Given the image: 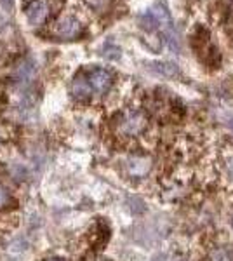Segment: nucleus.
I'll return each mask as SVG.
<instances>
[{"label": "nucleus", "mask_w": 233, "mask_h": 261, "mask_svg": "<svg viewBox=\"0 0 233 261\" xmlns=\"http://www.w3.org/2000/svg\"><path fill=\"white\" fill-rule=\"evenodd\" d=\"M53 33L61 40H73L82 35V24L79 19L71 18V16H65V18L58 19L53 27Z\"/></svg>", "instance_id": "obj_2"}, {"label": "nucleus", "mask_w": 233, "mask_h": 261, "mask_svg": "<svg viewBox=\"0 0 233 261\" xmlns=\"http://www.w3.org/2000/svg\"><path fill=\"white\" fill-rule=\"evenodd\" d=\"M24 14H27V19L32 27H40L49 16L47 2L45 0H32L24 9Z\"/></svg>", "instance_id": "obj_5"}, {"label": "nucleus", "mask_w": 233, "mask_h": 261, "mask_svg": "<svg viewBox=\"0 0 233 261\" xmlns=\"http://www.w3.org/2000/svg\"><path fill=\"white\" fill-rule=\"evenodd\" d=\"M89 84L92 87V92L96 94H107L113 84V75L105 68H94L87 73Z\"/></svg>", "instance_id": "obj_3"}, {"label": "nucleus", "mask_w": 233, "mask_h": 261, "mask_svg": "<svg viewBox=\"0 0 233 261\" xmlns=\"http://www.w3.org/2000/svg\"><path fill=\"white\" fill-rule=\"evenodd\" d=\"M228 2H233V0H228Z\"/></svg>", "instance_id": "obj_14"}, {"label": "nucleus", "mask_w": 233, "mask_h": 261, "mask_svg": "<svg viewBox=\"0 0 233 261\" xmlns=\"http://www.w3.org/2000/svg\"><path fill=\"white\" fill-rule=\"evenodd\" d=\"M226 176L233 181V161H231V164H228L226 166Z\"/></svg>", "instance_id": "obj_11"}, {"label": "nucleus", "mask_w": 233, "mask_h": 261, "mask_svg": "<svg viewBox=\"0 0 233 261\" xmlns=\"http://www.w3.org/2000/svg\"><path fill=\"white\" fill-rule=\"evenodd\" d=\"M139 27L145 28L148 32L153 30H171L172 28V21L169 12L165 11V7L162 6H153L150 11H146L145 14L139 18Z\"/></svg>", "instance_id": "obj_1"}, {"label": "nucleus", "mask_w": 233, "mask_h": 261, "mask_svg": "<svg viewBox=\"0 0 233 261\" xmlns=\"http://www.w3.org/2000/svg\"><path fill=\"white\" fill-rule=\"evenodd\" d=\"M146 125V119L141 112H127L124 113L120 120V130L125 134V136H136V134L141 133Z\"/></svg>", "instance_id": "obj_4"}, {"label": "nucleus", "mask_w": 233, "mask_h": 261, "mask_svg": "<svg viewBox=\"0 0 233 261\" xmlns=\"http://www.w3.org/2000/svg\"><path fill=\"white\" fill-rule=\"evenodd\" d=\"M12 6H14V0H0V7H2L4 11L11 12Z\"/></svg>", "instance_id": "obj_10"}, {"label": "nucleus", "mask_w": 233, "mask_h": 261, "mask_svg": "<svg viewBox=\"0 0 233 261\" xmlns=\"http://www.w3.org/2000/svg\"><path fill=\"white\" fill-rule=\"evenodd\" d=\"M230 127L233 129V119H230Z\"/></svg>", "instance_id": "obj_12"}, {"label": "nucleus", "mask_w": 233, "mask_h": 261, "mask_svg": "<svg viewBox=\"0 0 233 261\" xmlns=\"http://www.w3.org/2000/svg\"><path fill=\"white\" fill-rule=\"evenodd\" d=\"M153 70L157 73L165 75V77H172V75L177 73V66L172 65V63H155Z\"/></svg>", "instance_id": "obj_7"}, {"label": "nucleus", "mask_w": 233, "mask_h": 261, "mask_svg": "<svg viewBox=\"0 0 233 261\" xmlns=\"http://www.w3.org/2000/svg\"><path fill=\"white\" fill-rule=\"evenodd\" d=\"M47 261H59V259H47Z\"/></svg>", "instance_id": "obj_13"}, {"label": "nucleus", "mask_w": 233, "mask_h": 261, "mask_svg": "<svg viewBox=\"0 0 233 261\" xmlns=\"http://www.w3.org/2000/svg\"><path fill=\"white\" fill-rule=\"evenodd\" d=\"M213 261H231L230 254L224 251H216L213 254Z\"/></svg>", "instance_id": "obj_9"}, {"label": "nucleus", "mask_w": 233, "mask_h": 261, "mask_svg": "<svg viewBox=\"0 0 233 261\" xmlns=\"http://www.w3.org/2000/svg\"><path fill=\"white\" fill-rule=\"evenodd\" d=\"M70 89H71V94H73L77 99H86L91 96V92H92V87H91V84H89V79L82 77V75H79V77L73 79Z\"/></svg>", "instance_id": "obj_6"}, {"label": "nucleus", "mask_w": 233, "mask_h": 261, "mask_svg": "<svg viewBox=\"0 0 233 261\" xmlns=\"http://www.w3.org/2000/svg\"><path fill=\"white\" fill-rule=\"evenodd\" d=\"M9 199H11L9 190H7L6 187H2V185H0V209H2L4 205L7 204V202H9Z\"/></svg>", "instance_id": "obj_8"}]
</instances>
